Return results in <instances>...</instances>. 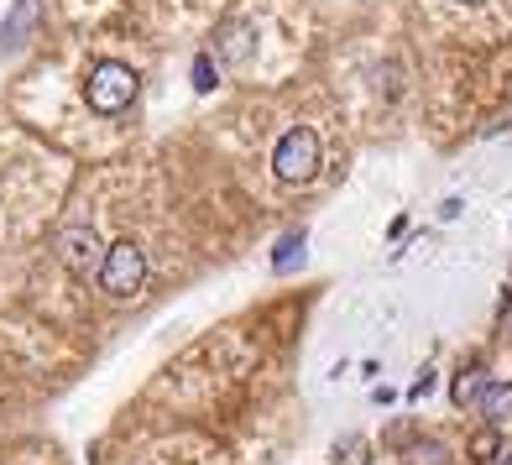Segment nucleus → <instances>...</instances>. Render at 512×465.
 <instances>
[{"label":"nucleus","mask_w":512,"mask_h":465,"mask_svg":"<svg viewBox=\"0 0 512 465\" xmlns=\"http://www.w3.org/2000/svg\"><path fill=\"white\" fill-rule=\"evenodd\" d=\"M136 89H142V79H136V68L131 63H95L89 68V84H84V95H89V110L95 115H121L131 100H136Z\"/></svg>","instance_id":"1"},{"label":"nucleus","mask_w":512,"mask_h":465,"mask_svg":"<svg viewBox=\"0 0 512 465\" xmlns=\"http://www.w3.org/2000/svg\"><path fill=\"white\" fill-rule=\"evenodd\" d=\"M335 465H371V445L361 434H345L335 445Z\"/></svg>","instance_id":"9"},{"label":"nucleus","mask_w":512,"mask_h":465,"mask_svg":"<svg viewBox=\"0 0 512 465\" xmlns=\"http://www.w3.org/2000/svg\"><path fill=\"white\" fill-rule=\"evenodd\" d=\"M194 89H199V95H209V89H215V63H209V53L194 58Z\"/></svg>","instance_id":"12"},{"label":"nucleus","mask_w":512,"mask_h":465,"mask_svg":"<svg viewBox=\"0 0 512 465\" xmlns=\"http://www.w3.org/2000/svg\"><path fill=\"white\" fill-rule=\"evenodd\" d=\"M408 465H445V445L418 439V445H408Z\"/></svg>","instance_id":"10"},{"label":"nucleus","mask_w":512,"mask_h":465,"mask_svg":"<svg viewBox=\"0 0 512 465\" xmlns=\"http://www.w3.org/2000/svg\"><path fill=\"white\" fill-rule=\"evenodd\" d=\"M58 257L63 267L74 272V277H89V272H100V241H95V225H63L58 230Z\"/></svg>","instance_id":"4"},{"label":"nucleus","mask_w":512,"mask_h":465,"mask_svg":"<svg viewBox=\"0 0 512 465\" xmlns=\"http://www.w3.org/2000/svg\"><path fill=\"white\" fill-rule=\"evenodd\" d=\"M298 262H304V230H288V236L277 241V251H272V267L277 272H293Z\"/></svg>","instance_id":"7"},{"label":"nucleus","mask_w":512,"mask_h":465,"mask_svg":"<svg viewBox=\"0 0 512 465\" xmlns=\"http://www.w3.org/2000/svg\"><path fill=\"white\" fill-rule=\"evenodd\" d=\"M476 408L486 413V424H502V418H512V382H486V392L476 398Z\"/></svg>","instance_id":"6"},{"label":"nucleus","mask_w":512,"mask_h":465,"mask_svg":"<svg viewBox=\"0 0 512 465\" xmlns=\"http://www.w3.org/2000/svg\"><path fill=\"white\" fill-rule=\"evenodd\" d=\"M272 173L283 183H309L319 173V136L309 126L283 131V142H277V152H272Z\"/></svg>","instance_id":"3"},{"label":"nucleus","mask_w":512,"mask_h":465,"mask_svg":"<svg viewBox=\"0 0 512 465\" xmlns=\"http://www.w3.org/2000/svg\"><path fill=\"white\" fill-rule=\"evenodd\" d=\"M481 392H486V371H481V366H471V371H460V377H455V387H450V398H455V403L465 408V403H476Z\"/></svg>","instance_id":"8"},{"label":"nucleus","mask_w":512,"mask_h":465,"mask_svg":"<svg viewBox=\"0 0 512 465\" xmlns=\"http://www.w3.org/2000/svg\"><path fill=\"white\" fill-rule=\"evenodd\" d=\"M497 450H502V439H497V424H492V429H481V434L471 439V455H476V460H492Z\"/></svg>","instance_id":"11"},{"label":"nucleus","mask_w":512,"mask_h":465,"mask_svg":"<svg viewBox=\"0 0 512 465\" xmlns=\"http://www.w3.org/2000/svg\"><path fill=\"white\" fill-rule=\"evenodd\" d=\"M37 16H42V6H37V0H16V11H11V21H6V27H0V53H11V48H21V42H27V37H21V32H27V27H37Z\"/></svg>","instance_id":"5"},{"label":"nucleus","mask_w":512,"mask_h":465,"mask_svg":"<svg viewBox=\"0 0 512 465\" xmlns=\"http://www.w3.org/2000/svg\"><path fill=\"white\" fill-rule=\"evenodd\" d=\"M429 387H434V371L424 366V371H418V377H413V387H408V403H418V398H429Z\"/></svg>","instance_id":"13"},{"label":"nucleus","mask_w":512,"mask_h":465,"mask_svg":"<svg viewBox=\"0 0 512 465\" xmlns=\"http://www.w3.org/2000/svg\"><path fill=\"white\" fill-rule=\"evenodd\" d=\"M142 277H147V251L136 241H115L100 257V288L110 298H131L136 288H142Z\"/></svg>","instance_id":"2"},{"label":"nucleus","mask_w":512,"mask_h":465,"mask_svg":"<svg viewBox=\"0 0 512 465\" xmlns=\"http://www.w3.org/2000/svg\"><path fill=\"white\" fill-rule=\"evenodd\" d=\"M460 6H476V0H460Z\"/></svg>","instance_id":"14"}]
</instances>
